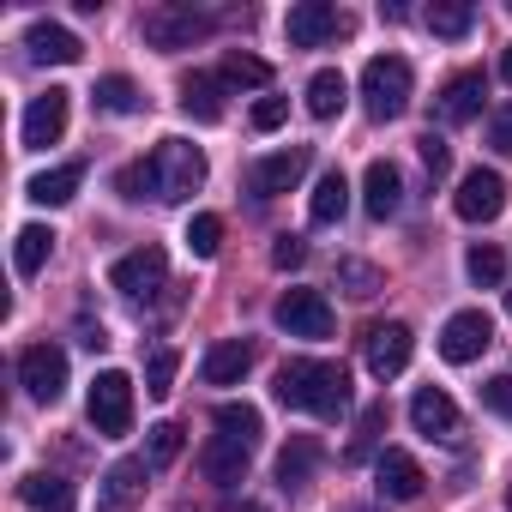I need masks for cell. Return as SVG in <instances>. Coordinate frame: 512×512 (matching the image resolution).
<instances>
[{"mask_svg":"<svg viewBox=\"0 0 512 512\" xmlns=\"http://www.w3.org/2000/svg\"><path fill=\"white\" fill-rule=\"evenodd\" d=\"M278 404L284 410H308L320 422H338L350 410V374L338 362H320V356H296L278 368Z\"/></svg>","mask_w":512,"mask_h":512,"instance_id":"obj_1","label":"cell"},{"mask_svg":"<svg viewBox=\"0 0 512 512\" xmlns=\"http://www.w3.org/2000/svg\"><path fill=\"white\" fill-rule=\"evenodd\" d=\"M211 440H205V452H199V464H205V476L211 482H223V488H235L241 476H247V458H253V446H260V410L253 404H217V416H211Z\"/></svg>","mask_w":512,"mask_h":512,"instance_id":"obj_2","label":"cell"},{"mask_svg":"<svg viewBox=\"0 0 512 512\" xmlns=\"http://www.w3.org/2000/svg\"><path fill=\"white\" fill-rule=\"evenodd\" d=\"M211 31H217V19L199 13V7H181V0H163V7H151V13L139 19V37H145L151 49H163V55L193 49V43H205Z\"/></svg>","mask_w":512,"mask_h":512,"instance_id":"obj_3","label":"cell"},{"mask_svg":"<svg viewBox=\"0 0 512 512\" xmlns=\"http://www.w3.org/2000/svg\"><path fill=\"white\" fill-rule=\"evenodd\" d=\"M151 181H157V199H193L199 187H205V151L199 145H187V139H163L151 157Z\"/></svg>","mask_w":512,"mask_h":512,"instance_id":"obj_4","label":"cell"},{"mask_svg":"<svg viewBox=\"0 0 512 512\" xmlns=\"http://www.w3.org/2000/svg\"><path fill=\"white\" fill-rule=\"evenodd\" d=\"M410 61L404 55H374L368 67H362V103H368V115L374 121H398L404 109H410Z\"/></svg>","mask_w":512,"mask_h":512,"instance_id":"obj_5","label":"cell"},{"mask_svg":"<svg viewBox=\"0 0 512 512\" xmlns=\"http://www.w3.org/2000/svg\"><path fill=\"white\" fill-rule=\"evenodd\" d=\"M85 410H91V428L97 434H127L133 428V380L121 374V368H103L97 380H91V398H85Z\"/></svg>","mask_w":512,"mask_h":512,"instance_id":"obj_6","label":"cell"},{"mask_svg":"<svg viewBox=\"0 0 512 512\" xmlns=\"http://www.w3.org/2000/svg\"><path fill=\"white\" fill-rule=\"evenodd\" d=\"M272 320H278L290 338H308V344L332 338V302H326L320 290H284L278 308H272Z\"/></svg>","mask_w":512,"mask_h":512,"instance_id":"obj_7","label":"cell"},{"mask_svg":"<svg viewBox=\"0 0 512 512\" xmlns=\"http://www.w3.org/2000/svg\"><path fill=\"white\" fill-rule=\"evenodd\" d=\"M410 350H416V338H410L404 320H380V326H368V338H362V356H368V374H374V380H398V374L410 368Z\"/></svg>","mask_w":512,"mask_h":512,"instance_id":"obj_8","label":"cell"},{"mask_svg":"<svg viewBox=\"0 0 512 512\" xmlns=\"http://www.w3.org/2000/svg\"><path fill=\"white\" fill-rule=\"evenodd\" d=\"M19 386L37 398V404H55L67 392V350L61 344H31L19 350Z\"/></svg>","mask_w":512,"mask_h":512,"instance_id":"obj_9","label":"cell"},{"mask_svg":"<svg viewBox=\"0 0 512 512\" xmlns=\"http://www.w3.org/2000/svg\"><path fill=\"white\" fill-rule=\"evenodd\" d=\"M163 278H169V253L163 247H133V253H121V260L109 266V284L121 290V296H157L163 290Z\"/></svg>","mask_w":512,"mask_h":512,"instance_id":"obj_10","label":"cell"},{"mask_svg":"<svg viewBox=\"0 0 512 512\" xmlns=\"http://www.w3.org/2000/svg\"><path fill=\"white\" fill-rule=\"evenodd\" d=\"M67 115H73V91L49 85L43 97H31V109H25V121H19V139H25V151H43V145H55V139L67 133Z\"/></svg>","mask_w":512,"mask_h":512,"instance_id":"obj_11","label":"cell"},{"mask_svg":"<svg viewBox=\"0 0 512 512\" xmlns=\"http://www.w3.org/2000/svg\"><path fill=\"white\" fill-rule=\"evenodd\" d=\"M494 344V320L482 314V308H458L446 326H440V356L452 362V368H464V362H476L482 350Z\"/></svg>","mask_w":512,"mask_h":512,"instance_id":"obj_12","label":"cell"},{"mask_svg":"<svg viewBox=\"0 0 512 512\" xmlns=\"http://www.w3.org/2000/svg\"><path fill=\"white\" fill-rule=\"evenodd\" d=\"M452 211H458L464 223H494V217L506 211V181H500V169H470V175L458 181V193H452Z\"/></svg>","mask_w":512,"mask_h":512,"instance_id":"obj_13","label":"cell"},{"mask_svg":"<svg viewBox=\"0 0 512 512\" xmlns=\"http://www.w3.org/2000/svg\"><path fill=\"white\" fill-rule=\"evenodd\" d=\"M284 31H290V49H320V43H332L338 31H350V19L332 7V0H302V7H290Z\"/></svg>","mask_w":512,"mask_h":512,"instance_id":"obj_14","label":"cell"},{"mask_svg":"<svg viewBox=\"0 0 512 512\" xmlns=\"http://www.w3.org/2000/svg\"><path fill=\"white\" fill-rule=\"evenodd\" d=\"M482 97H488L482 73H452V79L440 85V97H434V121H440V127H464V121L482 115Z\"/></svg>","mask_w":512,"mask_h":512,"instance_id":"obj_15","label":"cell"},{"mask_svg":"<svg viewBox=\"0 0 512 512\" xmlns=\"http://www.w3.org/2000/svg\"><path fill=\"white\" fill-rule=\"evenodd\" d=\"M410 422H416V434H428V440H458V434H464V416H458V404H452L440 386H422V392L410 398Z\"/></svg>","mask_w":512,"mask_h":512,"instance_id":"obj_16","label":"cell"},{"mask_svg":"<svg viewBox=\"0 0 512 512\" xmlns=\"http://www.w3.org/2000/svg\"><path fill=\"white\" fill-rule=\"evenodd\" d=\"M145 476L151 464L145 458H115L109 476H103V494H97V512H133L145 500Z\"/></svg>","mask_w":512,"mask_h":512,"instance_id":"obj_17","label":"cell"},{"mask_svg":"<svg viewBox=\"0 0 512 512\" xmlns=\"http://www.w3.org/2000/svg\"><path fill=\"white\" fill-rule=\"evenodd\" d=\"M302 175H308V145H290V151L260 157L247 181H253V193H260V199H278V193H290Z\"/></svg>","mask_w":512,"mask_h":512,"instance_id":"obj_18","label":"cell"},{"mask_svg":"<svg viewBox=\"0 0 512 512\" xmlns=\"http://www.w3.org/2000/svg\"><path fill=\"white\" fill-rule=\"evenodd\" d=\"M422 464L410 458V452H398V446H386L380 458H374V488H380V500H416L422 494Z\"/></svg>","mask_w":512,"mask_h":512,"instance_id":"obj_19","label":"cell"},{"mask_svg":"<svg viewBox=\"0 0 512 512\" xmlns=\"http://www.w3.org/2000/svg\"><path fill=\"white\" fill-rule=\"evenodd\" d=\"M362 205H368L374 223L398 217V205H404V175H398V163H386V157L368 163V175H362Z\"/></svg>","mask_w":512,"mask_h":512,"instance_id":"obj_20","label":"cell"},{"mask_svg":"<svg viewBox=\"0 0 512 512\" xmlns=\"http://www.w3.org/2000/svg\"><path fill=\"white\" fill-rule=\"evenodd\" d=\"M25 49H31V61H55V67H73V61L85 55V43H79L67 25H55V19H37V25L25 31Z\"/></svg>","mask_w":512,"mask_h":512,"instance_id":"obj_21","label":"cell"},{"mask_svg":"<svg viewBox=\"0 0 512 512\" xmlns=\"http://www.w3.org/2000/svg\"><path fill=\"white\" fill-rule=\"evenodd\" d=\"M247 368H253V344H241V338L211 344V350H205V362H199L205 386H241V380H247Z\"/></svg>","mask_w":512,"mask_h":512,"instance_id":"obj_22","label":"cell"},{"mask_svg":"<svg viewBox=\"0 0 512 512\" xmlns=\"http://www.w3.org/2000/svg\"><path fill=\"white\" fill-rule=\"evenodd\" d=\"M344 211H350V181H344V169H326V175L314 181L308 223H314V229H332V223H344Z\"/></svg>","mask_w":512,"mask_h":512,"instance_id":"obj_23","label":"cell"},{"mask_svg":"<svg viewBox=\"0 0 512 512\" xmlns=\"http://www.w3.org/2000/svg\"><path fill=\"white\" fill-rule=\"evenodd\" d=\"M19 500H25L31 512H73V482H67V476H49V470H31V476L19 482Z\"/></svg>","mask_w":512,"mask_h":512,"instance_id":"obj_24","label":"cell"},{"mask_svg":"<svg viewBox=\"0 0 512 512\" xmlns=\"http://www.w3.org/2000/svg\"><path fill=\"white\" fill-rule=\"evenodd\" d=\"M181 109L193 121H223V79L217 73H187L181 79Z\"/></svg>","mask_w":512,"mask_h":512,"instance_id":"obj_25","label":"cell"},{"mask_svg":"<svg viewBox=\"0 0 512 512\" xmlns=\"http://www.w3.org/2000/svg\"><path fill=\"white\" fill-rule=\"evenodd\" d=\"M49 253H55V229L25 223V229L13 235V266H19V278H37V272L49 266Z\"/></svg>","mask_w":512,"mask_h":512,"instance_id":"obj_26","label":"cell"},{"mask_svg":"<svg viewBox=\"0 0 512 512\" xmlns=\"http://www.w3.org/2000/svg\"><path fill=\"white\" fill-rule=\"evenodd\" d=\"M344 103H350V79H344L338 67H326V73H314V79H308V115H314V121L344 115Z\"/></svg>","mask_w":512,"mask_h":512,"instance_id":"obj_27","label":"cell"},{"mask_svg":"<svg viewBox=\"0 0 512 512\" xmlns=\"http://www.w3.org/2000/svg\"><path fill=\"white\" fill-rule=\"evenodd\" d=\"M79 181H85V163H61V169H43V175H31V199L37 205H67L73 193H79Z\"/></svg>","mask_w":512,"mask_h":512,"instance_id":"obj_28","label":"cell"},{"mask_svg":"<svg viewBox=\"0 0 512 512\" xmlns=\"http://www.w3.org/2000/svg\"><path fill=\"white\" fill-rule=\"evenodd\" d=\"M314 470H320V440H314V434H296V440L278 452V482H284V488H302Z\"/></svg>","mask_w":512,"mask_h":512,"instance_id":"obj_29","label":"cell"},{"mask_svg":"<svg viewBox=\"0 0 512 512\" xmlns=\"http://www.w3.org/2000/svg\"><path fill=\"white\" fill-rule=\"evenodd\" d=\"M91 103H97L103 115H139V109H145V97H139V85H133L127 73H109V79H97Z\"/></svg>","mask_w":512,"mask_h":512,"instance_id":"obj_30","label":"cell"},{"mask_svg":"<svg viewBox=\"0 0 512 512\" xmlns=\"http://www.w3.org/2000/svg\"><path fill=\"white\" fill-rule=\"evenodd\" d=\"M422 19H428V31H434V37H470L476 7H470V0H434Z\"/></svg>","mask_w":512,"mask_h":512,"instance_id":"obj_31","label":"cell"},{"mask_svg":"<svg viewBox=\"0 0 512 512\" xmlns=\"http://www.w3.org/2000/svg\"><path fill=\"white\" fill-rule=\"evenodd\" d=\"M217 79H223V85H247V91H260V85H272V67H266L260 55L229 49V55L217 61Z\"/></svg>","mask_w":512,"mask_h":512,"instance_id":"obj_32","label":"cell"},{"mask_svg":"<svg viewBox=\"0 0 512 512\" xmlns=\"http://www.w3.org/2000/svg\"><path fill=\"white\" fill-rule=\"evenodd\" d=\"M338 290H344L350 302H374V296L386 290V278H380V266H368V260H338Z\"/></svg>","mask_w":512,"mask_h":512,"instance_id":"obj_33","label":"cell"},{"mask_svg":"<svg viewBox=\"0 0 512 512\" xmlns=\"http://www.w3.org/2000/svg\"><path fill=\"white\" fill-rule=\"evenodd\" d=\"M464 272H470V284H476V290H494V284L506 278V253H500L494 241H476V247L464 253Z\"/></svg>","mask_w":512,"mask_h":512,"instance_id":"obj_34","label":"cell"},{"mask_svg":"<svg viewBox=\"0 0 512 512\" xmlns=\"http://www.w3.org/2000/svg\"><path fill=\"white\" fill-rule=\"evenodd\" d=\"M181 446H187V434H181L175 422H157V428H151V440H145V464H151V470H163V464H175V458H181Z\"/></svg>","mask_w":512,"mask_h":512,"instance_id":"obj_35","label":"cell"},{"mask_svg":"<svg viewBox=\"0 0 512 512\" xmlns=\"http://www.w3.org/2000/svg\"><path fill=\"white\" fill-rule=\"evenodd\" d=\"M175 368H181L175 350H151V362H145V392H151V398H169V392H175Z\"/></svg>","mask_w":512,"mask_h":512,"instance_id":"obj_36","label":"cell"},{"mask_svg":"<svg viewBox=\"0 0 512 512\" xmlns=\"http://www.w3.org/2000/svg\"><path fill=\"white\" fill-rule=\"evenodd\" d=\"M187 247L199 253V260H211V253L223 247V217H211V211H199V217L187 223Z\"/></svg>","mask_w":512,"mask_h":512,"instance_id":"obj_37","label":"cell"},{"mask_svg":"<svg viewBox=\"0 0 512 512\" xmlns=\"http://www.w3.org/2000/svg\"><path fill=\"white\" fill-rule=\"evenodd\" d=\"M380 428H386V398L362 410V422H356V440H350V458H368V452H374V440H380Z\"/></svg>","mask_w":512,"mask_h":512,"instance_id":"obj_38","label":"cell"},{"mask_svg":"<svg viewBox=\"0 0 512 512\" xmlns=\"http://www.w3.org/2000/svg\"><path fill=\"white\" fill-rule=\"evenodd\" d=\"M416 151H422V169H428V175H434V181H440V175H446V169H452V145H446V139H440V133H434V127H428V133H422V139H416Z\"/></svg>","mask_w":512,"mask_h":512,"instance_id":"obj_39","label":"cell"},{"mask_svg":"<svg viewBox=\"0 0 512 512\" xmlns=\"http://www.w3.org/2000/svg\"><path fill=\"white\" fill-rule=\"evenodd\" d=\"M302 260H308V241H302V235H278V241H272V266H278V272H296Z\"/></svg>","mask_w":512,"mask_h":512,"instance_id":"obj_40","label":"cell"},{"mask_svg":"<svg viewBox=\"0 0 512 512\" xmlns=\"http://www.w3.org/2000/svg\"><path fill=\"white\" fill-rule=\"evenodd\" d=\"M121 193H127V199H157L151 163H127V169H121Z\"/></svg>","mask_w":512,"mask_h":512,"instance_id":"obj_41","label":"cell"},{"mask_svg":"<svg viewBox=\"0 0 512 512\" xmlns=\"http://www.w3.org/2000/svg\"><path fill=\"white\" fill-rule=\"evenodd\" d=\"M482 404H488L494 416H506V422H512V374H494V380H482Z\"/></svg>","mask_w":512,"mask_h":512,"instance_id":"obj_42","label":"cell"},{"mask_svg":"<svg viewBox=\"0 0 512 512\" xmlns=\"http://www.w3.org/2000/svg\"><path fill=\"white\" fill-rule=\"evenodd\" d=\"M290 121V103L284 97H260V103H253V127H260V133H278Z\"/></svg>","mask_w":512,"mask_h":512,"instance_id":"obj_43","label":"cell"},{"mask_svg":"<svg viewBox=\"0 0 512 512\" xmlns=\"http://www.w3.org/2000/svg\"><path fill=\"white\" fill-rule=\"evenodd\" d=\"M488 145H494L500 157H512V103L494 109V121H488Z\"/></svg>","mask_w":512,"mask_h":512,"instance_id":"obj_44","label":"cell"},{"mask_svg":"<svg viewBox=\"0 0 512 512\" xmlns=\"http://www.w3.org/2000/svg\"><path fill=\"white\" fill-rule=\"evenodd\" d=\"M500 79L512 85V43H506V55H500Z\"/></svg>","mask_w":512,"mask_h":512,"instance_id":"obj_45","label":"cell"},{"mask_svg":"<svg viewBox=\"0 0 512 512\" xmlns=\"http://www.w3.org/2000/svg\"><path fill=\"white\" fill-rule=\"evenodd\" d=\"M506 512H512V488H506Z\"/></svg>","mask_w":512,"mask_h":512,"instance_id":"obj_46","label":"cell"},{"mask_svg":"<svg viewBox=\"0 0 512 512\" xmlns=\"http://www.w3.org/2000/svg\"><path fill=\"white\" fill-rule=\"evenodd\" d=\"M506 7H512V0H506Z\"/></svg>","mask_w":512,"mask_h":512,"instance_id":"obj_47","label":"cell"}]
</instances>
